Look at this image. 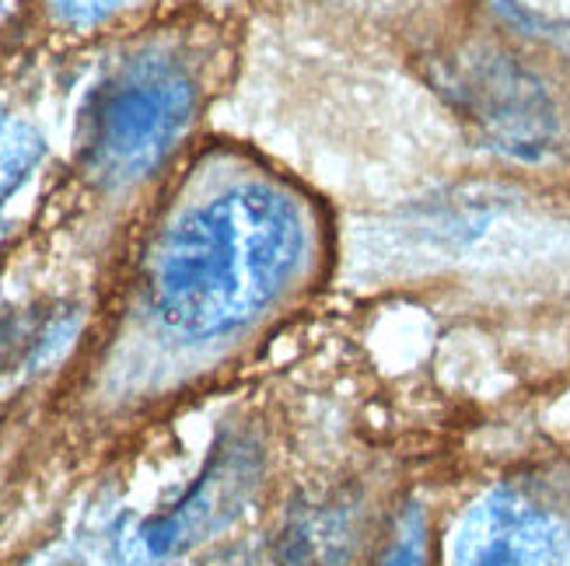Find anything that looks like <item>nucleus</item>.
<instances>
[{
	"label": "nucleus",
	"mask_w": 570,
	"mask_h": 566,
	"mask_svg": "<svg viewBox=\"0 0 570 566\" xmlns=\"http://www.w3.org/2000/svg\"><path fill=\"white\" fill-rule=\"evenodd\" d=\"M312 249V214L274 182H238L179 214L147 259V305L186 339L228 336L269 308Z\"/></svg>",
	"instance_id": "1"
},
{
	"label": "nucleus",
	"mask_w": 570,
	"mask_h": 566,
	"mask_svg": "<svg viewBox=\"0 0 570 566\" xmlns=\"http://www.w3.org/2000/svg\"><path fill=\"white\" fill-rule=\"evenodd\" d=\"M196 102L200 88L183 60L144 53L119 63L81 112L85 171L106 189L140 182L179 143Z\"/></svg>",
	"instance_id": "2"
},
{
	"label": "nucleus",
	"mask_w": 570,
	"mask_h": 566,
	"mask_svg": "<svg viewBox=\"0 0 570 566\" xmlns=\"http://www.w3.org/2000/svg\"><path fill=\"white\" fill-rule=\"evenodd\" d=\"M263 476V455L249 440H220L204 473L168 510L140 522L119 543L122 566H161L176 559L220 528H228L253 500Z\"/></svg>",
	"instance_id": "3"
},
{
	"label": "nucleus",
	"mask_w": 570,
	"mask_h": 566,
	"mask_svg": "<svg viewBox=\"0 0 570 566\" xmlns=\"http://www.w3.org/2000/svg\"><path fill=\"white\" fill-rule=\"evenodd\" d=\"M444 91L473 127L511 158L535 161L557 140L553 98L529 67L504 53H469L452 60Z\"/></svg>",
	"instance_id": "4"
},
{
	"label": "nucleus",
	"mask_w": 570,
	"mask_h": 566,
	"mask_svg": "<svg viewBox=\"0 0 570 566\" xmlns=\"http://www.w3.org/2000/svg\"><path fill=\"white\" fill-rule=\"evenodd\" d=\"M570 535L522 489H490L459 525L452 566H567Z\"/></svg>",
	"instance_id": "5"
},
{
	"label": "nucleus",
	"mask_w": 570,
	"mask_h": 566,
	"mask_svg": "<svg viewBox=\"0 0 570 566\" xmlns=\"http://www.w3.org/2000/svg\"><path fill=\"white\" fill-rule=\"evenodd\" d=\"M42 158V137L24 119L0 112V203L32 176Z\"/></svg>",
	"instance_id": "6"
},
{
	"label": "nucleus",
	"mask_w": 570,
	"mask_h": 566,
	"mask_svg": "<svg viewBox=\"0 0 570 566\" xmlns=\"http://www.w3.org/2000/svg\"><path fill=\"white\" fill-rule=\"evenodd\" d=\"M382 566H428V518L420 507L403 510L382 553Z\"/></svg>",
	"instance_id": "7"
},
{
	"label": "nucleus",
	"mask_w": 570,
	"mask_h": 566,
	"mask_svg": "<svg viewBox=\"0 0 570 566\" xmlns=\"http://www.w3.org/2000/svg\"><path fill=\"white\" fill-rule=\"evenodd\" d=\"M53 11L70 24H95L119 8V0H49Z\"/></svg>",
	"instance_id": "8"
},
{
	"label": "nucleus",
	"mask_w": 570,
	"mask_h": 566,
	"mask_svg": "<svg viewBox=\"0 0 570 566\" xmlns=\"http://www.w3.org/2000/svg\"><path fill=\"white\" fill-rule=\"evenodd\" d=\"M21 347H39V339L32 336V329L21 322V318H0V367H4Z\"/></svg>",
	"instance_id": "9"
}]
</instances>
